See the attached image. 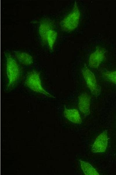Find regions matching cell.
<instances>
[{"label": "cell", "mask_w": 116, "mask_h": 175, "mask_svg": "<svg viewBox=\"0 0 116 175\" xmlns=\"http://www.w3.org/2000/svg\"><path fill=\"white\" fill-rule=\"evenodd\" d=\"M25 84L28 88L35 92L42 94L48 97L55 98L44 88L39 74L36 71H32L29 73L26 79Z\"/></svg>", "instance_id": "cell-1"}, {"label": "cell", "mask_w": 116, "mask_h": 175, "mask_svg": "<svg viewBox=\"0 0 116 175\" xmlns=\"http://www.w3.org/2000/svg\"><path fill=\"white\" fill-rule=\"evenodd\" d=\"M7 74L8 79V89L13 87L19 80L20 75L19 66L15 60L9 54L6 55Z\"/></svg>", "instance_id": "cell-2"}, {"label": "cell", "mask_w": 116, "mask_h": 175, "mask_svg": "<svg viewBox=\"0 0 116 175\" xmlns=\"http://www.w3.org/2000/svg\"><path fill=\"white\" fill-rule=\"evenodd\" d=\"M80 16L79 11L75 4L72 11L62 20L61 23L62 29L66 32L74 30L78 25Z\"/></svg>", "instance_id": "cell-3"}, {"label": "cell", "mask_w": 116, "mask_h": 175, "mask_svg": "<svg viewBox=\"0 0 116 175\" xmlns=\"http://www.w3.org/2000/svg\"><path fill=\"white\" fill-rule=\"evenodd\" d=\"M82 73L87 86L91 93L94 95H97L99 92V88L94 74L87 68L83 70Z\"/></svg>", "instance_id": "cell-4"}, {"label": "cell", "mask_w": 116, "mask_h": 175, "mask_svg": "<svg viewBox=\"0 0 116 175\" xmlns=\"http://www.w3.org/2000/svg\"><path fill=\"white\" fill-rule=\"evenodd\" d=\"M108 142L107 132L105 130L97 137L92 148V152L94 153L104 152L106 149Z\"/></svg>", "instance_id": "cell-5"}, {"label": "cell", "mask_w": 116, "mask_h": 175, "mask_svg": "<svg viewBox=\"0 0 116 175\" xmlns=\"http://www.w3.org/2000/svg\"><path fill=\"white\" fill-rule=\"evenodd\" d=\"M91 97L86 92L81 94L79 96L78 107L80 111L85 115H88L90 113Z\"/></svg>", "instance_id": "cell-6"}, {"label": "cell", "mask_w": 116, "mask_h": 175, "mask_svg": "<svg viewBox=\"0 0 116 175\" xmlns=\"http://www.w3.org/2000/svg\"><path fill=\"white\" fill-rule=\"evenodd\" d=\"M104 50L99 48L92 53L88 60L90 66L93 68H97L104 60Z\"/></svg>", "instance_id": "cell-7"}, {"label": "cell", "mask_w": 116, "mask_h": 175, "mask_svg": "<svg viewBox=\"0 0 116 175\" xmlns=\"http://www.w3.org/2000/svg\"><path fill=\"white\" fill-rule=\"evenodd\" d=\"M64 116L69 121L76 124H81L82 120L78 110L76 109H68L65 108Z\"/></svg>", "instance_id": "cell-8"}, {"label": "cell", "mask_w": 116, "mask_h": 175, "mask_svg": "<svg viewBox=\"0 0 116 175\" xmlns=\"http://www.w3.org/2000/svg\"><path fill=\"white\" fill-rule=\"evenodd\" d=\"M52 24L46 20L42 21L41 23L39 29V34L42 41L45 43L47 41L48 34L51 29Z\"/></svg>", "instance_id": "cell-9"}, {"label": "cell", "mask_w": 116, "mask_h": 175, "mask_svg": "<svg viewBox=\"0 0 116 175\" xmlns=\"http://www.w3.org/2000/svg\"><path fill=\"white\" fill-rule=\"evenodd\" d=\"M14 55L19 62L25 65H29L33 63L32 57L29 54L23 52L16 51Z\"/></svg>", "instance_id": "cell-10"}, {"label": "cell", "mask_w": 116, "mask_h": 175, "mask_svg": "<svg viewBox=\"0 0 116 175\" xmlns=\"http://www.w3.org/2000/svg\"><path fill=\"white\" fill-rule=\"evenodd\" d=\"M81 167L84 174L86 175H99L98 173L89 163L79 160Z\"/></svg>", "instance_id": "cell-11"}, {"label": "cell", "mask_w": 116, "mask_h": 175, "mask_svg": "<svg viewBox=\"0 0 116 175\" xmlns=\"http://www.w3.org/2000/svg\"><path fill=\"white\" fill-rule=\"evenodd\" d=\"M57 34L54 30L51 29L47 36V41L51 49H52L57 38Z\"/></svg>", "instance_id": "cell-12"}, {"label": "cell", "mask_w": 116, "mask_h": 175, "mask_svg": "<svg viewBox=\"0 0 116 175\" xmlns=\"http://www.w3.org/2000/svg\"><path fill=\"white\" fill-rule=\"evenodd\" d=\"M104 76L110 81L116 84V71L107 72L104 74Z\"/></svg>", "instance_id": "cell-13"}]
</instances>
